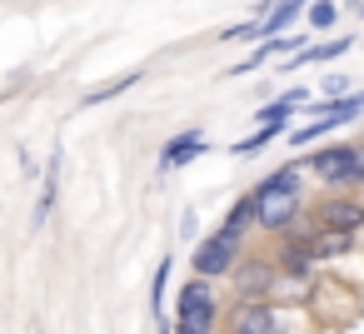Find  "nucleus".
Instances as JSON below:
<instances>
[{"mask_svg":"<svg viewBox=\"0 0 364 334\" xmlns=\"http://www.w3.org/2000/svg\"><path fill=\"white\" fill-rule=\"evenodd\" d=\"M304 165H284L274 175H264L255 185V200H259V230L264 235H289L294 220L304 215Z\"/></svg>","mask_w":364,"mask_h":334,"instance_id":"obj_1","label":"nucleus"},{"mask_svg":"<svg viewBox=\"0 0 364 334\" xmlns=\"http://www.w3.org/2000/svg\"><path fill=\"white\" fill-rule=\"evenodd\" d=\"M304 110L314 115L309 125H299V130H289V140L284 145H294V150H309L314 140H324L329 130H339V125H349V120H359L364 115V90H354V95H339V100H329V95H309L304 100Z\"/></svg>","mask_w":364,"mask_h":334,"instance_id":"obj_2","label":"nucleus"},{"mask_svg":"<svg viewBox=\"0 0 364 334\" xmlns=\"http://www.w3.org/2000/svg\"><path fill=\"white\" fill-rule=\"evenodd\" d=\"M220 329V294L215 279L190 274L175 294V334H215Z\"/></svg>","mask_w":364,"mask_h":334,"instance_id":"obj_3","label":"nucleus"},{"mask_svg":"<svg viewBox=\"0 0 364 334\" xmlns=\"http://www.w3.org/2000/svg\"><path fill=\"white\" fill-rule=\"evenodd\" d=\"M304 170L324 185V190H364V150L359 145H324L314 155H304Z\"/></svg>","mask_w":364,"mask_h":334,"instance_id":"obj_4","label":"nucleus"},{"mask_svg":"<svg viewBox=\"0 0 364 334\" xmlns=\"http://www.w3.org/2000/svg\"><path fill=\"white\" fill-rule=\"evenodd\" d=\"M240 254H245V239H240V235H230V230H215V235H205V239L195 244L190 269H195V274H205V279H230V274H235V264H240Z\"/></svg>","mask_w":364,"mask_h":334,"instance_id":"obj_5","label":"nucleus"},{"mask_svg":"<svg viewBox=\"0 0 364 334\" xmlns=\"http://www.w3.org/2000/svg\"><path fill=\"white\" fill-rule=\"evenodd\" d=\"M230 284H235V299H274V289L284 284V274H279V259L245 249L240 264H235V274H230Z\"/></svg>","mask_w":364,"mask_h":334,"instance_id":"obj_6","label":"nucleus"},{"mask_svg":"<svg viewBox=\"0 0 364 334\" xmlns=\"http://www.w3.org/2000/svg\"><path fill=\"white\" fill-rule=\"evenodd\" d=\"M309 220H319V230H329V235H359V230H364V200H354V195H344V190H329V195L314 205Z\"/></svg>","mask_w":364,"mask_h":334,"instance_id":"obj_7","label":"nucleus"},{"mask_svg":"<svg viewBox=\"0 0 364 334\" xmlns=\"http://www.w3.org/2000/svg\"><path fill=\"white\" fill-rule=\"evenodd\" d=\"M230 334H289V324L274 299H240L230 309Z\"/></svg>","mask_w":364,"mask_h":334,"instance_id":"obj_8","label":"nucleus"},{"mask_svg":"<svg viewBox=\"0 0 364 334\" xmlns=\"http://www.w3.org/2000/svg\"><path fill=\"white\" fill-rule=\"evenodd\" d=\"M205 150H210L205 130H180L175 140H165V145H160V175H175V170L195 165V160H200Z\"/></svg>","mask_w":364,"mask_h":334,"instance_id":"obj_9","label":"nucleus"},{"mask_svg":"<svg viewBox=\"0 0 364 334\" xmlns=\"http://www.w3.org/2000/svg\"><path fill=\"white\" fill-rule=\"evenodd\" d=\"M294 50H304V41H299V36H264V41L250 50V60H235L225 75H230V80H235V75H250V70H259L269 55H294Z\"/></svg>","mask_w":364,"mask_h":334,"instance_id":"obj_10","label":"nucleus"},{"mask_svg":"<svg viewBox=\"0 0 364 334\" xmlns=\"http://www.w3.org/2000/svg\"><path fill=\"white\" fill-rule=\"evenodd\" d=\"M344 50H354V36H329V41L304 45V50H294L289 60H279V70L289 75V70H299V65H314V60H339Z\"/></svg>","mask_w":364,"mask_h":334,"instance_id":"obj_11","label":"nucleus"},{"mask_svg":"<svg viewBox=\"0 0 364 334\" xmlns=\"http://www.w3.org/2000/svg\"><path fill=\"white\" fill-rule=\"evenodd\" d=\"M60 165H65V150H50V165H46V175H41V200H36V230L50 220V210H55V200H60Z\"/></svg>","mask_w":364,"mask_h":334,"instance_id":"obj_12","label":"nucleus"},{"mask_svg":"<svg viewBox=\"0 0 364 334\" xmlns=\"http://www.w3.org/2000/svg\"><path fill=\"white\" fill-rule=\"evenodd\" d=\"M255 225H259V200H255V190H245V195H240V200H235V205L225 210L220 230H230V235H240V239H245V235H250Z\"/></svg>","mask_w":364,"mask_h":334,"instance_id":"obj_13","label":"nucleus"},{"mask_svg":"<svg viewBox=\"0 0 364 334\" xmlns=\"http://www.w3.org/2000/svg\"><path fill=\"white\" fill-rule=\"evenodd\" d=\"M304 11H309V0H274L269 16L259 21V41H264V36H284V31L294 26V16H304Z\"/></svg>","mask_w":364,"mask_h":334,"instance_id":"obj_14","label":"nucleus"},{"mask_svg":"<svg viewBox=\"0 0 364 334\" xmlns=\"http://www.w3.org/2000/svg\"><path fill=\"white\" fill-rule=\"evenodd\" d=\"M284 135H289V125H255V135L235 140V145H230V155H235V160H250V155L269 150V145H274V140H284Z\"/></svg>","mask_w":364,"mask_h":334,"instance_id":"obj_15","label":"nucleus"},{"mask_svg":"<svg viewBox=\"0 0 364 334\" xmlns=\"http://www.w3.org/2000/svg\"><path fill=\"white\" fill-rule=\"evenodd\" d=\"M130 85H140V70H130V75H120V80H105V85H95V90H85V110H95V105H105V100H115V95H125Z\"/></svg>","mask_w":364,"mask_h":334,"instance_id":"obj_16","label":"nucleus"},{"mask_svg":"<svg viewBox=\"0 0 364 334\" xmlns=\"http://www.w3.org/2000/svg\"><path fill=\"white\" fill-rule=\"evenodd\" d=\"M304 21L324 36V31H334V26H339V6H334V0H314V6L304 11Z\"/></svg>","mask_w":364,"mask_h":334,"instance_id":"obj_17","label":"nucleus"},{"mask_svg":"<svg viewBox=\"0 0 364 334\" xmlns=\"http://www.w3.org/2000/svg\"><path fill=\"white\" fill-rule=\"evenodd\" d=\"M170 264H175V259H160V264H155V284H150V309H155V314H160L165 289H170Z\"/></svg>","mask_w":364,"mask_h":334,"instance_id":"obj_18","label":"nucleus"},{"mask_svg":"<svg viewBox=\"0 0 364 334\" xmlns=\"http://www.w3.org/2000/svg\"><path fill=\"white\" fill-rule=\"evenodd\" d=\"M319 95H329V100H339V95H354V80H349V75H324Z\"/></svg>","mask_w":364,"mask_h":334,"instance_id":"obj_19","label":"nucleus"},{"mask_svg":"<svg viewBox=\"0 0 364 334\" xmlns=\"http://www.w3.org/2000/svg\"><path fill=\"white\" fill-rule=\"evenodd\" d=\"M180 239H185V244H200V239H205V235H200V215H195V210H185V215H180Z\"/></svg>","mask_w":364,"mask_h":334,"instance_id":"obj_20","label":"nucleus"},{"mask_svg":"<svg viewBox=\"0 0 364 334\" xmlns=\"http://www.w3.org/2000/svg\"><path fill=\"white\" fill-rule=\"evenodd\" d=\"M354 11H359V16H364V0H354Z\"/></svg>","mask_w":364,"mask_h":334,"instance_id":"obj_21","label":"nucleus"},{"mask_svg":"<svg viewBox=\"0 0 364 334\" xmlns=\"http://www.w3.org/2000/svg\"><path fill=\"white\" fill-rule=\"evenodd\" d=\"M359 150H364V145H359Z\"/></svg>","mask_w":364,"mask_h":334,"instance_id":"obj_22","label":"nucleus"}]
</instances>
